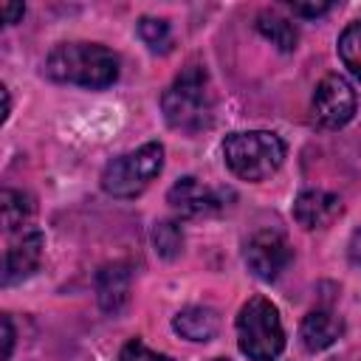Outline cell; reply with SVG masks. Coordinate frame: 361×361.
I'll return each mask as SVG.
<instances>
[{"label":"cell","mask_w":361,"mask_h":361,"mask_svg":"<svg viewBox=\"0 0 361 361\" xmlns=\"http://www.w3.org/2000/svg\"><path fill=\"white\" fill-rule=\"evenodd\" d=\"M0 322H3V358H8L11 355V347H14V327H11V319L8 316H3Z\"/></svg>","instance_id":"22"},{"label":"cell","mask_w":361,"mask_h":361,"mask_svg":"<svg viewBox=\"0 0 361 361\" xmlns=\"http://www.w3.org/2000/svg\"><path fill=\"white\" fill-rule=\"evenodd\" d=\"M350 259H353V265H361V228L353 234V240H350Z\"/></svg>","instance_id":"23"},{"label":"cell","mask_w":361,"mask_h":361,"mask_svg":"<svg viewBox=\"0 0 361 361\" xmlns=\"http://www.w3.org/2000/svg\"><path fill=\"white\" fill-rule=\"evenodd\" d=\"M152 245L155 251L164 257V259H175L183 248V234H180V226L172 223V220H161L155 223L152 228Z\"/></svg>","instance_id":"17"},{"label":"cell","mask_w":361,"mask_h":361,"mask_svg":"<svg viewBox=\"0 0 361 361\" xmlns=\"http://www.w3.org/2000/svg\"><path fill=\"white\" fill-rule=\"evenodd\" d=\"M42 259V234L39 231H28L23 234L8 251H6V268H3V282H20L25 276H31L39 268Z\"/></svg>","instance_id":"10"},{"label":"cell","mask_w":361,"mask_h":361,"mask_svg":"<svg viewBox=\"0 0 361 361\" xmlns=\"http://www.w3.org/2000/svg\"><path fill=\"white\" fill-rule=\"evenodd\" d=\"M138 37L149 45V51L155 54H166L172 48V31L166 20H155V17H141L138 20Z\"/></svg>","instance_id":"18"},{"label":"cell","mask_w":361,"mask_h":361,"mask_svg":"<svg viewBox=\"0 0 361 361\" xmlns=\"http://www.w3.org/2000/svg\"><path fill=\"white\" fill-rule=\"evenodd\" d=\"M257 31H259L271 45H276V48L285 51V54H290V51L296 48V42H299L296 25H293L290 20L274 14V11H262V14L257 17Z\"/></svg>","instance_id":"14"},{"label":"cell","mask_w":361,"mask_h":361,"mask_svg":"<svg viewBox=\"0 0 361 361\" xmlns=\"http://www.w3.org/2000/svg\"><path fill=\"white\" fill-rule=\"evenodd\" d=\"M164 118L172 130L200 133L214 121V93L209 73L200 65H189L175 76V82L161 96Z\"/></svg>","instance_id":"1"},{"label":"cell","mask_w":361,"mask_h":361,"mask_svg":"<svg viewBox=\"0 0 361 361\" xmlns=\"http://www.w3.org/2000/svg\"><path fill=\"white\" fill-rule=\"evenodd\" d=\"M23 11H25V8H23V3H3V6H0L3 23H8V25H11V23H17V20L23 17Z\"/></svg>","instance_id":"21"},{"label":"cell","mask_w":361,"mask_h":361,"mask_svg":"<svg viewBox=\"0 0 361 361\" xmlns=\"http://www.w3.org/2000/svg\"><path fill=\"white\" fill-rule=\"evenodd\" d=\"M166 200H169V206L178 212V214H183V217H200V214H212V212H217L223 203H220V197H217V192H212L209 186H203L197 178H180L172 189H169V195H166Z\"/></svg>","instance_id":"8"},{"label":"cell","mask_w":361,"mask_h":361,"mask_svg":"<svg viewBox=\"0 0 361 361\" xmlns=\"http://www.w3.org/2000/svg\"><path fill=\"white\" fill-rule=\"evenodd\" d=\"M45 73L56 82L99 90L118 79V56L96 42H65L48 54Z\"/></svg>","instance_id":"2"},{"label":"cell","mask_w":361,"mask_h":361,"mask_svg":"<svg viewBox=\"0 0 361 361\" xmlns=\"http://www.w3.org/2000/svg\"><path fill=\"white\" fill-rule=\"evenodd\" d=\"M290 245L279 231H257L245 245V265L262 282H274L290 265Z\"/></svg>","instance_id":"7"},{"label":"cell","mask_w":361,"mask_h":361,"mask_svg":"<svg viewBox=\"0 0 361 361\" xmlns=\"http://www.w3.org/2000/svg\"><path fill=\"white\" fill-rule=\"evenodd\" d=\"M118 361H172V358H169V355H161V353H152L144 341L133 338V341H127V344H124V350H121Z\"/></svg>","instance_id":"19"},{"label":"cell","mask_w":361,"mask_h":361,"mask_svg":"<svg viewBox=\"0 0 361 361\" xmlns=\"http://www.w3.org/2000/svg\"><path fill=\"white\" fill-rule=\"evenodd\" d=\"M355 113V90L338 73L324 76L313 90V118L324 130L344 127Z\"/></svg>","instance_id":"6"},{"label":"cell","mask_w":361,"mask_h":361,"mask_svg":"<svg viewBox=\"0 0 361 361\" xmlns=\"http://www.w3.org/2000/svg\"><path fill=\"white\" fill-rule=\"evenodd\" d=\"M228 169L243 180H265L285 161V141L268 130L231 133L223 141Z\"/></svg>","instance_id":"3"},{"label":"cell","mask_w":361,"mask_h":361,"mask_svg":"<svg viewBox=\"0 0 361 361\" xmlns=\"http://www.w3.org/2000/svg\"><path fill=\"white\" fill-rule=\"evenodd\" d=\"M333 8V3H290V11L299 17H322Z\"/></svg>","instance_id":"20"},{"label":"cell","mask_w":361,"mask_h":361,"mask_svg":"<svg viewBox=\"0 0 361 361\" xmlns=\"http://www.w3.org/2000/svg\"><path fill=\"white\" fill-rule=\"evenodd\" d=\"M341 330H344L341 319L333 310H313L305 316V322L299 327V338H302L305 350L319 353V350H327L341 336Z\"/></svg>","instance_id":"12"},{"label":"cell","mask_w":361,"mask_h":361,"mask_svg":"<svg viewBox=\"0 0 361 361\" xmlns=\"http://www.w3.org/2000/svg\"><path fill=\"white\" fill-rule=\"evenodd\" d=\"M212 361H228V358H212Z\"/></svg>","instance_id":"24"},{"label":"cell","mask_w":361,"mask_h":361,"mask_svg":"<svg viewBox=\"0 0 361 361\" xmlns=\"http://www.w3.org/2000/svg\"><path fill=\"white\" fill-rule=\"evenodd\" d=\"M0 209H3V226L6 231H17L23 228L31 214H34V200L31 195L25 192H17V189H3L0 195Z\"/></svg>","instance_id":"15"},{"label":"cell","mask_w":361,"mask_h":361,"mask_svg":"<svg viewBox=\"0 0 361 361\" xmlns=\"http://www.w3.org/2000/svg\"><path fill=\"white\" fill-rule=\"evenodd\" d=\"M172 327H175V333H180L189 341H209V338H214L220 319L212 307H186L172 319Z\"/></svg>","instance_id":"13"},{"label":"cell","mask_w":361,"mask_h":361,"mask_svg":"<svg viewBox=\"0 0 361 361\" xmlns=\"http://www.w3.org/2000/svg\"><path fill=\"white\" fill-rule=\"evenodd\" d=\"M338 56L344 68L361 82V23H350L338 37Z\"/></svg>","instance_id":"16"},{"label":"cell","mask_w":361,"mask_h":361,"mask_svg":"<svg viewBox=\"0 0 361 361\" xmlns=\"http://www.w3.org/2000/svg\"><path fill=\"white\" fill-rule=\"evenodd\" d=\"M237 341L251 361H274L285 347V330L276 307L265 296H254L240 307Z\"/></svg>","instance_id":"4"},{"label":"cell","mask_w":361,"mask_h":361,"mask_svg":"<svg viewBox=\"0 0 361 361\" xmlns=\"http://www.w3.org/2000/svg\"><path fill=\"white\" fill-rule=\"evenodd\" d=\"M338 214H341V200L330 192H322V189L302 192L293 203V220L302 228H324Z\"/></svg>","instance_id":"9"},{"label":"cell","mask_w":361,"mask_h":361,"mask_svg":"<svg viewBox=\"0 0 361 361\" xmlns=\"http://www.w3.org/2000/svg\"><path fill=\"white\" fill-rule=\"evenodd\" d=\"M130 268L121 265V262H113V265H104L99 274H96V296H99V305L104 313H118L124 310V305L130 302Z\"/></svg>","instance_id":"11"},{"label":"cell","mask_w":361,"mask_h":361,"mask_svg":"<svg viewBox=\"0 0 361 361\" xmlns=\"http://www.w3.org/2000/svg\"><path fill=\"white\" fill-rule=\"evenodd\" d=\"M161 169H164V147L158 141H149L135 152L113 158L102 172V189L113 197H135L155 180Z\"/></svg>","instance_id":"5"}]
</instances>
